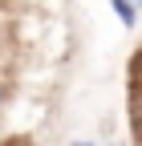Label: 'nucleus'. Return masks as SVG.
Instances as JSON below:
<instances>
[{
	"mask_svg": "<svg viewBox=\"0 0 142 146\" xmlns=\"http://www.w3.org/2000/svg\"><path fill=\"white\" fill-rule=\"evenodd\" d=\"M110 8H114V16L126 29H134V21H138V8H134V0H110Z\"/></svg>",
	"mask_w": 142,
	"mask_h": 146,
	"instance_id": "obj_1",
	"label": "nucleus"
},
{
	"mask_svg": "<svg viewBox=\"0 0 142 146\" xmlns=\"http://www.w3.org/2000/svg\"><path fill=\"white\" fill-rule=\"evenodd\" d=\"M73 146H94V142H73Z\"/></svg>",
	"mask_w": 142,
	"mask_h": 146,
	"instance_id": "obj_2",
	"label": "nucleus"
},
{
	"mask_svg": "<svg viewBox=\"0 0 142 146\" xmlns=\"http://www.w3.org/2000/svg\"><path fill=\"white\" fill-rule=\"evenodd\" d=\"M0 102H4V85H0Z\"/></svg>",
	"mask_w": 142,
	"mask_h": 146,
	"instance_id": "obj_3",
	"label": "nucleus"
}]
</instances>
